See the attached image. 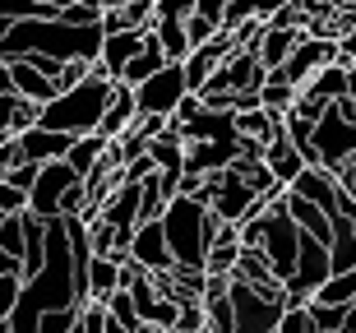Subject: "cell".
Listing matches in <instances>:
<instances>
[{
  "label": "cell",
  "instance_id": "27",
  "mask_svg": "<svg viewBox=\"0 0 356 333\" xmlns=\"http://www.w3.org/2000/svg\"><path fill=\"white\" fill-rule=\"evenodd\" d=\"M19 292H24V273H5L0 278V333H5L14 306H19Z\"/></svg>",
  "mask_w": 356,
  "mask_h": 333
},
{
  "label": "cell",
  "instance_id": "34",
  "mask_svg": "<svg viewBox=\"0 0 356 333\" xmlns=\"http://www.w3.org/2000/svg\"><path fill=\"white\" fill-rule=\"evenodd\" d=\"M181 333H209V315H204V301H185L181 320H176Z\"/></svg>",
  "mask_w": 356,
  "mask_h": 333
},
{
  "label": "cell",
  "instance_id": "14",
  "mask_svg": "<svg viewBox=\"0 0 356 333\" xmlns=\"http://www.w3.org/2000/svg\"><path fill=\"white\" fill-rule=\"evenodd\" d=\"M264 167L273 172V181H277L282 190H291V181L305 172V158L287 144V134H282V139H273V144L264 148Z\"/></svg>",
  "mask_w": 356,
  "mask_h": 333
},
{
  "label": "cell",
  "instance_id": "8",
  "mask_svg": "<svg viewBox=\"0 0 356 333\" xmlns=\"http://www.w3.org/2000/svg\"><path fill=\"white\" fill-rule=\"evenodd\" d=\"M291 195H301V200H310L315 209H324L329 222L343 218V186H338L333 172H324V167H305V172L291 181Z\"/></svg>",
  "mask_w": 356,
  "mask_h": 333
},
{
  "label": "cell",
  "instance_id": "28",
  "mask_svg": "<svg viewBox=\"0 0 356 333\" xmlns=\"http://www.w3.org/2000/svg\"><path fill=\"white\" fill-rule=\"evenodd\" d=\"M79 333H111V310L102 301H83L79 306Z\"/></svg>",
  "mask_w": 356,
  "mask_h": 333
},
{
  "label": "cell",
  "instance_id": "45",
  "mask_svg": "<svg viewBox=\"0 0 356 333\" xmlns=\"http://www.w3.org/2000/svg\"><path fill=\"white\" fill-rule=\"evenodd\" d=\"M167 333H181V329H167Z\"/></svg>",
  "mask_w": 356,
  "mask_h": 333
},
{
  "label": "cell",
  "instance_id": "37",
  "mask_svg": "<svg viewBox=\"0 0 356 333\" xmlns=\"http://www.w3.org/2000/svg\"><path fill=\"white\" fill-rule=\"evenodd\" d=\"M24 162L28 158H24V148H19V139H5V144H0V176H14Z\"/></svg>",
  "mask_w": 356,
  "mask_h": 333
},
{
  "label": "cell",
  "instance_id": "17",
  "mask_svg": "<svg viewBox=\"0 0 356 333\" xmlns=\"http://www.w3.org/2000/svg\"><path fill=\"white\" fill-rule=\"evenodd\" d=\"M167 65H172V60L162 56L158 38L148 33L144 51H139V56H134V60H130V65H125V74H120V83H125V88H139V83H148V79H153V74H162V70H167Z\"/></svg>",
  "mask_w": 356,
  "mask_h": 333
},
{
  "label": "cell",
  "instance_id": "23",
  "mask_svg": "<svg viewBox=\"0 0 356 333\" xmlns=\"http://www.w3.org/2000/svg\"><path fill=\"white\" fill-rule=\"evenodd\" d=\"M310 301H319V306H343V310H352L356 306V273H333L324 287H319Z\"/></svg>",
  "mask_w": 356,
  "mask_h": 333
},
{
  "label": "cell",
  "instance_id": "19",
  "mask_svg": "<svg viewBox=\"0 0 356 333\" xmlns=\"http://www.w3.org/2000/svg\"><path fill=\"white\" fill-rule=\"evenodd\" d=\"M120 292V259H106V254H92L88 264V301H111Z\"/></svg>",
  "mask_w": 356,
  "mask_h": 333
},
{
  "label": "cell",
  "instance_id": "13",
  "mask_svg": "<svg viewBox=\"0 0 356 333\" xmlns=\"http://www.w3.org/2000/svg\"><path fill=\"white\" fill-rule=\"evenodd\" d=\"M301 38H305V33H296V28H268L264 24V38H259V47H254L264 74H277V70L287 65V56L301 47Z\"/></svg>",
  "mask_w": 356,
  "mask_h": 333
},
{
  "label": "cell",
  "instance_id": "39",
  "mask_svg": "<svg viewBox=\"0 0 356 333\" xmlns=\"http://www.w3.org/2000/svg\"><path fill=\"white\" fill-rule=\"evenodd\" d=\"M287 5H296V0H254V19H259V24H268V19H273V14H282Z\"/></svg>",
  "mask_w": 356,
  "mask_h": 333
},
{
  "label": "cell",
  "instance_id": "15",
  "mask_svg": "<svg viewBox=\"0 0 356 333\" xmlns=\"http://www.w3.org/2000/svg\"><path fill=\"white\" fill-rule=\"evenodd\" d=\"M10 79H14V93L24 97V102H38V107H47L51 97H60V93H56V83L47 79V74H38L28 60H14V65H10Z\"/></svg>",
  "mask_w": 356,
  "mask_h": 333
},
{
  "label": "cell",
  "instance_id": "29",
  "mask_svg": "<svg viewBox=\"0 0 356 333\" xmlns=\"http://www.w3.org/2000/svg\"><path fill=\"white\" fill-rule=\"evenodd\" d=\"M254 19V0H227L222 5V19H218V28L222 33H236L241 24H250Z\"/></svg>",
  "mask_w": 356,
  "mask_h": 333
},
{
  "label": "cell",
  "instance_id": "32",
  "mask_svg": "<svg viewBox=\"0 0 356 333\" xmlns=\"http://www.w3.org/2000/svg\"><path fill=\"white\" fill-rule=\"evenodd\" d=\"M277 333H319L315 324H310V306H287L282 320H277Z\"/></svg>",
  "mask_w": 356,
  "mask_h": 333
},
{
  "label": "cell",
  "instance_id": "31",
  "mask_svg": "<svg viewBox=\"0 0 356 333\" xmlns=\"http://www.w3.org/2000/svg\"><path fill=\"white\" fill-rule=\"evenodd\" d=\"M218 33H222V28L213 24V19H204V14H190V19H185V38H190V51H195V47H209Z\"/></svg>",
  "mask_w": 356,
  "mask_h": 333
},
{
  "label": "cell",
  "instance_id": "3",
  "mask_svg": "<svg viewBox=\"0 0 356 333\" xmlns=\"http://www.w3.org/2000/svg\"><path fill=\"white\" fill-rule=\"evenodd\" d=\"M227 296H232V315H236V333H277V320L287 301H268L264 292H254L250 282L227 278Z\"/></svg>",
  "mask_w": 356,
  "mask_h": 333
},
{
  "label": "cell",
  "instance_id": "30",
  "mask_svg": "<svg viewBox=\"0 0 356 333\" xmlns=\"http://www.w3.org/2000/svg\"><path fill=\"white\" fill-rule=\"evenodd\" d=\"M0 19L24 24V19H56V14H47L42 5H33V0H0Z\"/></svg>",
  "mask_w": 356,
  "mask_h": 333
},
{
  "label": "cell",
  "instance_id": "12",
  "mask_svg": "<svg viewBox=\"0 0 356 333\" xmlns=\"http://www.w3.org/2000/svg\"><path fill=\"white\" fill-rule=\"evenodd\" d=\"M70 134H56V130H42V125H33V130L19 134V148H24L28 162H38V167H47V162H65L70 153Z\"/></svg>",
  "mask_w": 356,
  "mask_h": 333
},
{
  "label": "cell",
  "instance_id": "1",
  "mask_svg": "<svg viewBox=\"0 0 356 333\" xmlns=\"http://www.w3.org/2000/svg\"><path fill=\"white\" fill-rule=\"evenodd\" d=\"M111 93H116V83L102 79L97 65H92V74L83 83L65 88L60 97H51V102L42 107L38 125L42 130H56V134H70V139H88V134H97V125H102L106 107H111Z\"/></svg>",
  "mask_w": 356,
  "mask_h": 333
},
{
  "label": "cell",
  "instance_id": "36",
  "mask_svg": "<svg viewBox=\"0 0 356 333\" xmlns=\"http://www.w3.org/2000/svg\"><path fill=\"white\" fill-rule=\"evenodd\" d=\"M195 14V0H153V24L158 19H190Z\"/></svg>",
  "mask_w": 356,
  "mask_h": 333
},
{
  "label": "cell",
  "instance_id": "18",
  "mask_svg": "<svg viewBox=\"0 0 356 333\" xmlns=\"http://www.w3.org/2000/svg\"><path fill=\"white\" fill-rule=\"evenodd\" d=\"M106 153H111V144H106L102 134H88V139H74V144H70L65 162L74 167V176H79V181H88V176L106 162Z\"/></svg>",
  "mask_w": 356,
  "mask_h": 333
},
{
  "label": "cell",
  "instance_id": "43",
  "mask_svg": "<svg viewBox=\"0 0 356 333\" xmlns=\"http://www.w3.org/2000/svg\"><path fill=\"white\" fill-rule=\"evenodd\" d=\"M5 93H14V79H10V65L0 60V97H5Z\"/></svg>",
  "mask_w": 356,
  "mask_h": 333
},
{
  "label": "cell",
  "instance_id": "38",
  "mask_svg": "<svg viewBox=\"0 0 356 333\" xmlns=\"http://www.w3.org/2000/svg\"><path fill=\"white\" fill-rule=\"evenodd\" d=\"M38 172H42L38 162H24V167H19V172H14V176H0V181H10L14 190H24V195H28V190L38 186Z\"/></svg>",
  "mask_w": 356,
  "mask_h": 333
},
{
  "label": "cell",
  "instance_id": "25",
  "mask_svg": "<svg viewBox=\"0 0 356 333\" xmlns=\"http://www.w3.org/2000/svg\"><path fill=\"white\" fill-rule=\"evenodd\" d=\"M305 306H310V324H315L319 333L347 329V310H343V306H319V301H305Z\"/></svg>",
  "mask_w": 356,
  "mask_h": 333
},
{
  "label": "cell",
  "instance_id": "33",
  "mask_svg": "<svg viewBox=\"0 0 356 333\" xmlns=\"http://www.w3.org/2000/svg\"><path fill=\"white\" fill-rule=\"evenodd\" d=\"M79 329V310H51L38 320V333H74Z\"/></svg>",
  "mask_w": 356,
  "mask_h": 333
},
{
  "label": "cell",
  "instance_id": "26",
  "mask_svg": "<svg viewBox=\"0 0 356 333\" xmlns=\"http://www.w3.org/2000/svg\"><path fill=\"white\" fill-rule=\"evenodd\" d=\"M0 250L14 254V259L24 264V213H14V218L0 222Z\"/></svg>",
  "mask_w": 356,
  "mask_h": 333
},
{
  "label": "cell",
  "instance_id": "21",
  "mask_svg": "<svg viewBox=\"0 0 356 333\" xmlns=\"http://www.w3.org/2000/svg\"><path fill=\"white\" fill-rule=\"evenodd\" d=\"M301 93L305 97H319V102H329V107H333V102H343V97H347V70L343 65H324L315 79L301 88Z\"/></svg>",
  "mask_w": 356,
  "mask_h": 333
},
{
  "label": "cell",
  "instance_id": "16",
  "mask_svg": "<svg viewBox=\"0 0 356 333\" xmlns=\"http://www.w3.org/2000/svg\"><path fill=\"white\" fill-rule=\"evenodd\" d=\"M282 200H287V213H291V222L301 227L305 236H315V241H324V245H329L333 241V222L329 218H324V209H315V204L310 200H301V195H282Z\"/></svg>",
  "mask_w": 356,
  "mask_h": 333
},
{
  "label": "cell",
  "instance_id": "20",
  "mask_svg": "<svg viewBox=\"0 0 356 333\" xmlns=\"http://www.w3.org/2000/svg\"><path fill=\"white\" fill-rule=\"evenodd\" d=\"M153 38H158L162 56L172 60V65H185V56H190V38H185V19H158V24L148 28Z\"/></svg>",
  "mask_w": 356,
  "mask_h": 333
},
{
  "label": "cell",
  "instance_id": "2",
  "mask_svg": "<svg viewBox=\"0 0 356 333\" xmlns=\"http://www.w3.org/2000/svg\"><path fill=\"white\" fill-rule=\"evenodd\" d=\"M162 232H167V250H172L176 268H190V273H204L213 250V236H218V218L204 200H190V195H176L162 213Z\"/></svg>",
  "mask_w": 356,
  "mask_h": 333
},
{
  "label": "cell",
  "instance_id": "10",
  "mask_svg": "<svg viewBox=\"0 0 356 333\" xmlns=\"http://www.w3.org/2000/svg\"><path fill=\"white\" fill-rule=\"evenodd\" d=\"M144 42H148V33H106L102 56H97V74H102V79H111V83H120L125 65L144 51Z\"/></svg>",
  "mask_w": 356,
  "mask_h": 333
},
{
  "label": "cell",
  "instance_id": "11",
  "mask_svg": "<svg viewBox=\"0 0 356 333\" xmlns=\"http://www.w3.org/2000/svg\"><path fill=\"white\" fill-rule=\"evenodd\" d=\"M134 125H139V102H134V88L116 83V93H111V107H106V116H102V125H97V134H102L106 144H116V139H125Z\"/></svg>",
  "mask_w": 356,
  "mask_h": 333
},
{
  "label": "cell",
  "instance_id": "41",
  "mask_svg": "<svg viewBox=\"0 0 356 333\" xmlns=\"http://www.w3.org/2000/svg\"><path fill=\"white\" fill-rule=\"evenodd\" d=\"M333 181H338V186H343V190H347V195H356V158H352V162H347L343 172H333Z\"/></svg>",
  "mask_w": 356,
  "mask_h": 333
},
{
  "label": "cell",
  "instance_id": "44",
  "mask_svg": "<svg viewBox=\"0 0 356 333\" xmlns=\"http://www.w3.org/2000/svg\"><path fill=\"white\" fill-rule=\"evenodd\" d=\"M347 97H352V102H356V65L347 70Z\"/></svg>",
  "mask_w": 356,
  "mask_h": 333
},
{
  "label": "cell",
  "instance_id": "22",
  "mask_svg": "<svg viewBox=\"0 0 356 333\" xmlns=\"http://www.w3.org/2000/svg\"><path fill=\"white\" fill-rule=\"evenodd\" d=\"M296 88H291L282 74H268L264 88H259V102H264V111H273V116H291V107H296Z\"/></svg>",
  "mask_w": 356,
  "mask_h": 333
},
{
  "label": "cell",
  "instance_id": "42",
  "mask_svg": "<svg viewBox=\"0 0 356 333\" xmlns=\"http://www.w3.org/2000/svg\"><path fill=\"white\" fill-rule=\"evenodd\" d=\"M5 273H24V264H19L14 254H5V250H0V278H5Z\"/></svg>",
  "mask_w": 356,
  "mask_h": 333
},
{
  "label": "cell",
  "instance_id": "35",
  "mask_svg": "<svg viewBox=\"0 0 356 333\" xmlns=\"http://www.w3.org/2000/svg\"><path fill=\"white\" fill-rule=\"evenodd\" d=\"M14 213H28V195L14 190L10 181H0V218H14Z\"/></svg>",
  "mask_w": 356,
  "mask_h": 333
},
{
  "label": "cell",
  "instance_id": "5",
  "mask_svg": "<svg viewBox=\"0 0 356 333\" xmlns=\"http://www.w3.org/2000/svg\"><path fill=\"white\" fill-rule=\"evenodd\" d=\"M185 70L181 65H167L162 74H153L148 83L134 88V102H139V120H172L176 107L185 102Z\"/></svg>",
  "mask_w": 356,
  "mask_h": 333
},
{
  "label": "cell",
  "instance_id": "40",
  "mask_svg": "<svg viewBox=\"0 0 356 333\" xmlns=\"http://www.w3.org/2000/svg\"><path fill=\"white\" fill-rule=\"evenodd\" d=\"M222 5H227V0H195V14H204V19L218 24V19H222Z\"/></svg>",
  "mask_w": 356,
  "mask_h": 333
},
{
  "label": "cell",
  "instance_id": "9",
  "mask_svg": "<svg viewBox=\"0 0 356 333\" xmlns=\"http://www.w3.org/2000/svg\"><path fill=\"white\" fill-rule=\"evenodd\" d=\"M232 51H236V47H232V38H227V33H218L209 47H195V51L185 56V65H181V70H185V88L199 97L204 88H209V79L218 74V65H222Z\"/></svg>",
  "mask_w": 356,
  "mask_h": 333
},
{
  "label": "cell",
  "instance_id": "4",
  "mask_svg": "<svg viewBox=\"0 0 356 333\" xmlns=\"http://www.w3.org/2000/svg\"><path fill=\"white\" fill-rule=\"evenodd\" d=\"M315 158L324 172H343L356 158V120H347L338 107H329L324 120H315Z\"/></svg>",
  "mask_w": 356,
  "mask_h": 333
},
{
  "label": "cell",
  "instance_id": "6",
  "mask_svg": "<svg viewBox=\"0 0 356 333\" xmlns=\"http://www.w3.org/2000/svg\"><path fill=\"white\" fill-rule=\"evenodd\" d=\"M74 186H79V176H74L70 162H47V167L38 172V186L28 190V213L42 218V222L60 218V209H65V200H70Z\"/></svg>",
  "mask_w": 356,
  "mask_h": 333
},
{
  "label": "cell",
  "instance_id": "7",
  "mask_svg": "<svg viewBox=\"0 0 356 333\" xmlns=\"http://www.w3.org/2000/svg\"><path fill=\"white\" fill-rule=\"evenodd\" d=\"M130 264H139L144 273H172V250H167V232H162V218L153 222H139L130 236Z\"/></svg>",
  "mask_w": 356,
  "mask_h": 333
},
{
  "label": "cell",
  "instance_id": "24",
  "mask_svg": "<svg viewBox=\"0 0 356 333\" xmlns=\"http://www.w3.org/2000/svg\"><path fill=\"white\" fill-rule=\"evenodd\" d=\"M102 14H106L102 0H74V5L60 10L56 19H60L65 28H102Z\"/></svg>",
  "mask_w": 356,
  "mask_h": 333
}]
</instances>
